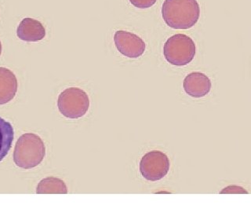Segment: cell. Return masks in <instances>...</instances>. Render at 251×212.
I'll return each instance as SVG.
<instances>
[{"mask_svg":"<svg viewBox=\"0 0 251 212\" xmlns=\"http://www.w3.org/2000/svg\"><path fill=\"white\" fill-rule=\"evenodd\" d=\"M162 15L169 27L188 29L196 26L200 19V5L197 0H165Z\"/></svg>","mask_w":251,"mask_h":212,"instance_id":"cell-1","label":"cell"},{"mask_svg":"<svg viewBox=\"0 0 251 212\" xmlns=\"http://www.w3.org/2000/svg\"><path fill=\"white\" fill-rule=\"evenodd\" d=\"M45 156V144L37 134L24 133L18 138L14 152V163L18 167L34 168L42 163Z\"/></svg>","mask_w":251,"mask_h":212,"instance_id":"cell-2","label":"cell"},{"mask_svg":"<svg viewBox=\"0 0 251 212\" xmlns=\"http://www.w3.org/2000/svg\"><path fill=\"white\" fill-rule=\"evenodd\" d=\"M196 53L192 38L184 34H176L167 39L163 47L165 59L175 66H184L192 62Z\"/></svg>","mask_w":251,"mask_h":212,"instance_id":"cell-3","label":"cell"},{"mask_svg":"<svg viewBox=\"0 0 251 212\" xmlns=\"http://www.w3.org/2000/svg\"><path fill=\"white\" fill-rule=\"evenodd\" d=\"M57 107L63 116L75 120L86 115L90 108V98L82 89L69 87L59 94Z\"/></svg>","mask_w":251,"mask_h":212,"instance_id":"cell-4","label":"cell"},{"mask_svg":"<svg viewBox=\"0 0 251 212\" xmlns=\"http://www.w3.org/2000/svg\"><path fill=\"white\" fill-rule=\"evenodd\" d=\"M170 159L164 153L152 150L143 156L140 162V172L146 180H161L168 174Z\"/></svg>","mask_w":251,"mask_h":212,"instance_id":"cell-5","label":"cell"},{"mask_svg":"<svg viewBox=\"0 0 251 212\" xmlns=\"http://www.w3.org/2000/svg\"><path fill=\"white\" fill-rule=\"evenodd\" d=\"M114 42L119 52L129 58H137L145 53L146 46L143 39L129 31H116Z\"/></svg>","mask_w":251,"mask_h":212,"instance_id":"cell-6","label":"cell"},{"mask_svg":"<svg viewBox=\"0 0 251 212\" xmlns=\"http://www.w3.org/2000/svg\"><path fill=\"white\" fill-rule=\"evenodd\" d=\"M183 87L189 96L196 98H202L210 93L211 81L204 73L193 72L184 78Z\"/></svg>","mask_w":251,"mask_h":212,"instance_id":"cell-7","label":"cell"},{"mask_svg":"<svg viewBox=\"0 0 251 212\" xmlns=\"http://www.w3.org/2000/svg\"><path fill=\"white\" fill-rule=\"evenodd\" d=\"M17 35L23 41H40L45 38V27L37 20L26 18L19 24L17 29Z\"/></svg>","mask_w":251,"mask_h":212,"instance_id":"cell-8","label":"cell"},{"mask_svg":"<svg viewBox=\"0 0 251 212\" xmlns=\"http://www.w3.org/2000/svg\"><path fill=\"white\" fill-rule=\"evenodd\" d=\"M18 91V80L10 69L0 67V105L14 99Z\"/></svg>","mask_w":251,"mask_h":212,"instance_id":"cell-9","label":"cell"},{"mask_svg":"<svg viewBox=\"0 0 251 212\" xmlns=\"http://www.w3.org/2000/svg\"><path fill=\"white\" fill-rule=\"evenodd\" d=\"M37 194H67L68 188L64 181L55 177H47L39 182Z\"/></svg>","mask_w":251,"mask_h":212,"instance_id":"cell-10","label":"cell"},{"mask_svg":"<svg viewBox=\"0 0 251 212\" xmlns=\"http://www.w3.org/2000/svg\"><path fill=\"white\" fill-rule=\"evenodd\" d=\"M14 128L9 122L0 117V162L6 157L14 141Z\"/></svg>","mask_w":251,"mask_h":212,"instance_id":"cell-11","label":"cell"},{"mask_svg":"<svg viewBox=\"0 0 251 212\" xmlns=\"http://www.w3.org/2000/svg\"><path fill=\"white\" fill-rule=\"evenodd\" d=\"M157 0H129V2L139 9H148L152 6Z\"/></svg>","mask_w":251,"mask_h":212,"instance_id":"cell-12","label":"cell"},{"mask_svg":"<svg viewBox=\"0 0 251 212\" xmlns=\"http://www.w3.org/2000/svg\"><path fill=\"white\" fill-rule=\"evenodd\" d=\"M221 193H247V191L237 186H230L222 190Z\"/></svg>","mask_w":251,"mask_h":212,"instance_id":"cell-13","label":"cell"},{"mask_svg":"<svg viewBox=\"0 0 251 212\" xmlns=\"http://www.w3.org/2000/svg\"><path fill=\"white\" fill-rule=\"evenodd\" d=\"M2 43H1V41H0V56H1V53H2Z\"/></svg>","mask_w":251,"mask_h":212,"instance_id":"cell-14","label":"cell"}]
</instances>
